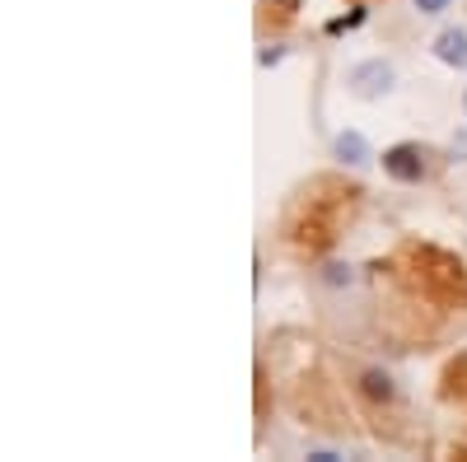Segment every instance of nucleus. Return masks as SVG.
<instances>
[{"label":"nucleus","mask_w":467,"mask_h":462,"mask_svg":"<svg viewBox=\"0 0 467 462\" xmlns=\"http://www.w3.org/2000/svg\"><path fill=\"white\" fill-rule=\"evenodd\" d=\"M388 89H393V66L388 61H360L350 70V94L356 98H383Z\"/></svg>","instance_id":"f257e3e1"},{"label":"nucleus","mask_w":467,"mask_h":462,"mask_svg":"<svg viewBox=\"0 0 467 462\" xmlns=\"http://www.w3.org/2000/svg\"><path fill=\"white\" fill-rule=\"evenodd\" d=\"M383 173L398 182H420L425 178V149L420 145H393L383 154Z\"/></svg>","instance_id":"f03ea898"},{"label":"nucleus","mask_w":467,"mask_h":462,"mask_svg":"<svg viewBox=\"0 0 467 462\" xmlns=\"http://www.w3.org/2000/svg\"><path fill=\"white\" fill-rule=\"evenodd\" d=\"M332 154H337L341 164H350V169H365V164L374 159V154H369V140H365L360 131H341V136L332 140Z\"/></svg>","instance_id":"7ed1b4c3"},{"label":"nucleus","mask_w":467,"mask_h":462,"mask_svg":"<svg viewBox=\"0 0 467 462\" xmlns=\"http://www.w3.org/2000/svg\"><path fill=\"white\" fill-rule=\"evenodd\" d=\"M435 56H440L444 66L467 70V33H462V28H444V33L435 37Z\"/></svg>","instance_id":"20e7f679"},{"label":"nucleus","mask_w":467,"mask_h":462,"mask_svg":"<svg viewBox=\"0 0 467 462\" xmlns=\"http://www.w3.org/2000/svg\"><path fill=\"white\" fill-rule=\"evenodd\" d=\"M360 388H365V397H374V402H388V397H393V378H388V374H379V369H369V374L360 378Z\"/></svg>","instance_id":"39448f33"},{"label":"nucleus","mask_w":467,"mask_h":462,"mask_svg":"<svg viewBox=\"0 0 467 462\" xmlns=\"http://www.w3.org/2000/svg\"><path fill=\"white\" fill-rule=\"evenodd\" d=\"M323 281H327V285H350V281H356V276H350V266L332 262V266H323Z\"/></svg>","instance_id":"423d86ee"},{"label":"nucleus","mask_w":467,"mask_h":462,"mask_svg":"<svg viewBox=\"0 0 467 462\" xmlns=\"http://www.w3.org/2000/svg\"><path fill=\"white\" fill-rule=\"evenodd\" d=\"M416 10L420 15H440V10H449V0H416Z\"/></svg>","instance_id":"0eeeda50"},{"label":"nucleus","mask_w":467,"mask_h":462,"mask_svg":"<svg viewBox=\"0 0 467 462\" xmlns=\"http://www.w3.org/2000/svg\"><path fill=\"white\" fill-rule=\"evenodd\" d=\"M453 159H467V131L453 136Z\"/></svg>","instance_id":"6e6552de"},{"label":"nucleus","mask_w":467,"mask_h":462,"mask_svg":"<svg viewBox=\"0 0 467 462\" xmlns=\"http://www.w3.org/2000/svg\"><path fill=\"white\" fill-rule=\"evenodd\" d=\"M462 108H467V94H462Z\"/></svg>","instance_id":"1a4fd4ad"}]
</instances>
